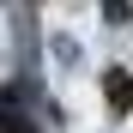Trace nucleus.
I'll return each instance as SVG.
<instances>
[{
  "instance_id": "f257e3e1",
  "label": "nucleus",
  "mask_w": 133,
  "mask_h": 133,
  "mask_svg": "<svg viewBox=\"0 0 133 133\" xmlns=\"http://www.w3.org/2000/svg\"><path fill=\"white\" fill-rule=\"evenodd\" d=\"M109 103H115V109H127V103H133V79H127V73L109 79Z\"/></svg>"
}]
</instances>
